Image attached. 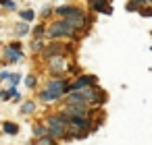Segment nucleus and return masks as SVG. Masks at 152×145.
I'll use <instances>...</instances> for the list:
<instances>
[{
  "mask_svg": "<svg viewBox=\"0 0 152 145\" xmlns=\"http://www.w3.org/2000/svg\"><path fill=\"white\" fill-rule=\"evenodd\" d=\"M44 124L48 126V131H50V135L54 137V139H65L67 135H69V116L67 114H50V116H46V120H44Z\"/></svg>",
  "mask_w": 152,
  "mask_h": 145,
  "instance_id": "obj_1",
  "label": "nucleus"
},
{
  "mask_svg": "<svg viewBox=\"0 0 152 145\" xmlns=\"http://www.w3.org/2000/svg\"><path fill=\"white\" fill-rule=\"evenodd\" d=\"M75 29L65 21V19H56L48 29H46V38L50 40V42H65V40H71V38H75Z\"/></svg>",
  "mask_w": 152,
  "mask_h": 145,
  "instance_id": "obj_2",
  "label": "nucleus"
},
{
  "mask_svg": "<svg viewBox=\"0 0 152 145\" xmlns=\"http://www.w3.org/2000/svg\"><path fill=\"white\" fill-rule=\"evenodd\" d=\"M90 126H92L90 116H69V135L81 133V131H90Z\"/></svg>",
  "mask_w": 152,
  "mask_h": 145,
  "instance_id": "obj_3",
  "label": "nucleus"
},
{
  "mask_svg": "<svg viewBox=\"0 0 152 145\" xmlns=\"http://www.w3.org/2000/svg\"><path fill=\"white\" fill-rule=\"evenodd\" d=\"M54 13L61 17V19H71V17H83L86 13L81 11V6H73V4H63V6H56Z\"/></svg>",
  "mask_w": 152,
  "mask_h": 145,
  "instance_id": "obj_4",
  "label": "nucleus"
},
{
  "mask_svg": "<svg viewBox=\"0 0 152 145\" xmlns=\"http://www.w3.org/2000/svg\"><path fill=\"white\" fill-rule=\"evenodd\" d=\"M63 114H67V116H90V106L88 104H65Z\"/></svg>",
  "mask_w": 152,
  "mask_h": 145,
  "instance_id": "obj_5",
  "label": "nucleus"
},
{
  "mask_svg": "<svg viewBox=\"0 0 152 145\" xmlns=\"http://www.w3.org/2000/svg\"><path fill=\"white\" fill-rule=\"evenodd\" d=\"M90 9L94 13H102V15H110L113 9H110V0H90Z\"/></svg>",
  "mask_w": 152,
  "mask_h": 145,
  "instance_id": "obj_6",
  "label": "nucleus"
},
{
  "mask_svg": "<svg viewBox=\"0 0 152 145\" xmlns=\"http://www.w3.org/2000/svg\"><path fill=\"white\" fill-rule=\"evenodd\" d=\"M58 97H63V93L61 91H54V89H44V91H40V95H38V100L40 102H44V104H50V102H54V100H58Z\"/></svg>",
  "mask_w": 152,
  "mask_h": 145,
  "instance_id": "obj_7",
  "label": "nucleus"
},
{
  "mask_svg": "<svg viewBox=\"0 0 152 145\" xmlns=\"http://www.w3.org/2000/svg\"><path fill=\"white\" fill-rule=\"evenodd\" d=\"M4 60L11 64V62H17V60H21V52H17V50H13V48H7L4 50Z\"/></svg>",
  "mask_w": 152,
  "mask_h": 145,
  "instance_id": "obj_8",
  "label": "nucleus"
},
{
  "mask_svg": "<svg viewBox=\"0 0 152 145\" xmlns=\"http://www.w3.org/2000/svg\"><path fill=\"white\" fill-rule=\"evenodd\" d=\"M31 38H34V40L46 38V27H44V23H40V25H36V27L31 29Z\"/></svg>",
  "mask_w": 152,
  "mask_h": 145,
  "instance_id": "obj_9",
  "label": "nucleus"
},
{
  "mask_svg": "<svg viewBox=\"0 0 152 145\" xmlns=\"http://www.w3.org/2000/svg\"><path fill=\"white\" fill-rule=\"evenodd\" d=\"M31 29H29V25L25 23V21H19V23H15V33L17 35H27Z\"/></svg>",
  "mask_w": 152,
  "mask_h": 145,
  "instance_id": "obj_10",
  "label": "nucleus"
},
{
  "mask_svg": "<svg viewBox=\"0 0 152 145\" xmlns=\"http://www.w3.org/2000/svg\"><path fill=\"white\" fill-rule=\"evenodd\" d=\"M2 131H4V135H17L19 133V126L15 124V122H2Z\"/></svg>",
  "mask_w": 152,
  "mask_h": 145,
  "instance_id": "obj_11",
  "label": "nucleus"
},
{
  "mask_svg": "<svg viewBox=\"0 0 152 145\" xmlns=\"http://www.w3.org/2000/svg\"><path fill=\"white\" fill-rule=\"evenodd\" d=\"M19 19H21V21H25V23H31V21L36 19V13H34V11H29V9H27V11H19Z\"/></svg>",
  "mask_w": 152,
  "mask_h": 145,
  "instance_id": "obj_12",
  "label": "nucleus"
},
{
  "mask_svg": "<svg viewBox=\"0 0 152 145\" xmlns=\"http://www.w3.org/2000/svg\"><path fill=\"white\" fill-rule=\"evenodd\" d=\"M34 135L36 137H46V135H50V131H48L46 124H34Z\"/></svg>",
  "mask_w": 152,
  "mask_h": 145,
  "instance_id": "obj_13",
  "label": "nucleus"
},
{
  "mask_svg": "<svg viewBox=\"0 0 152 145\" xmlns=\"http://www.w3.org/2000/svg\"><path fill=\"white\" fill-rule=\"evenodd\" d=\"M36 145H56V141H54L52 135H46V137H38Z\"/></svg>",
  "mask_w": 152,
  "mask_h": 145,
  "instance_id": "obj_14",
  "label": "nucleus"
},
{
  "mask_svg": "<svg viewBox=\"0 0 152 145\" xmlns=\"http://www.w3.org/2000/svg\"><path fill=\"white\" fill-rule=\"evenodd\" d=\"M140 9H142L140 0H129V2L125 4V11H129V13H133V11H140Z\"/></svg>",
  "mask_w": 152,
  "mask_h": 145,
  "instance_id": "obj_15",
  "label": "nucleus"
},
{
  "mask_svg": "<svg viewBox=\"0 0 152 145\" xmlns=\"http://www.w3.org/2000/svg\"><path fill=\"white\" fill-rule=\"evenodd\" d=\"M36 110V104L34 102H25L23 106H21V114H29V112H34Z\"/></svg>",
  "mask_w": 152,
  "mask_h": 145,
  "instance_id": "obj_16",
  "label": "nucleus"
},
{
  "mask_svg": "<svg viewBox=\"0 0 152 145\" xmlns=\"http://www.w3.org/2000/svg\"><path fill=\"white\" fill-rule=\"evenodd\" d=\"M0 6H4V9H11V11H15V9H17V2H15V0H0Z\"/></svg>",
  "mask_w": 152,
  "mask_h": 145,
  "instance_id": "obj_17",
  "label": "nucleus"
},
{
  "mask_svg": "<svg viewBox=\"0 0 152 145\" xmlns=\"http://www.w3.org/2000/svg\"><path fill=\"white\" fill-rule=\"evenodd\" d=\"M44 48H46V46H44L42 40H34V42H31V50H34V52H36V50H44Z\"/></svg>",
  "mask_w": 152,
  "mask_h": 145,
  "instance_id": "obj_18",
  "label": "nucleus"
},
{
  "mask_svg": "<svg viewBox=\"0 0 152 145\" xmlns=\"http://www.w3.org/2000/svg\"><path fill=\"white\" fill-rule=\"evenodd\" d=\"M36 83H38V79H36L34 75H29V77L25 79V85H27L29 89H34V87H36Z\"/></svg>",
  "mask_w": 152,
  "mask_h": 145,
  "instance_id": "obj_19",
  "label": "nucleus"
},
{
  "mask_svg": "<svg viewBox=\"0 0 152 145\" xmlns=\"http://www.w3.org/2000/svg\"><path fill=\"white\" fill-rule=\"evenodd\" d=\"M9 81H11V85H13V87H15V85H17V83H19V81H21V77H19V75H17V73H15V75H11V79H9Z\"/></svg>",
  "mask_w": 152,
  "mask_h": 145,
  "instance_id": "obj_20",
  "label": "nucleus"
},
{
  "mask_svg": "<svg viewBox=\"0 0 152 145\" xmlns=\"http://www.w3.org/2000/svg\"><path fill=\"white\" fill-rule=\"evenodd\" d=\"M137 13H140L142 17H152V9H140Z\"/></svg>",
  "mask_w": 152,
  "mask_h": 145,
  "instance_id": "obj_21",
  "label": "nucleus"
},
{
  "mask_svg": "<svg viewBox=\"0 0 152 145\" xmlns=\"http://www.w3.org/2000/svg\"><path fill=\"white\" fill-rule=\"evenodd\" d=\"M52 11H54L52 6H44V9H42V17H48V15H50Z\"/></svg>",
  "mask_w": 152,
  "mask_h": 145,
  "instance_id": "obj_22",
  "label": "nucleus"
},
{
  "mask_svg": "<svg viewBox=\"0 0 152 145\" xmlns=\"http://www.w3.org/2000/svg\"><path fill=\"white\" fill-rule=\"evenodd\" d=\"M0 79H2V81H4V79H11V73H9V71H2V73H0Z\"/></svg>",
  "mask_w": 152,
  "mask_h": 145,
  "instance_id": "obj_23",
  "label": "nucleus"
},
{
  "mask_svg": "<svg viewBox=\"0 0 152 145\" xmlns=\"http://www.w3.org/2000/svg\"><path fill=\"white\" fill-rule=\"evenodd\" d=\"M142 6H152V0H140Z\"/></svg>",
  "mask_w": 152,
  "mask_h": 145,
  "instance_id": "obj_24",
  "label": "nucleus"
},
{
  "mask_svg": "<svg viewBox=\"0 0 152 145\" xmlns=\"http://www.w3.org/2000/svg\"><path fill=\"white\" fill-rule=\"evenodd\" d=\"M110 2H113V0H110Z\"/></svg>",
  "mask_w": 152,
  "mask_h": 145,
  "instance_id": "obj_25",
  "label": "nucleus"
}]
</instances>
